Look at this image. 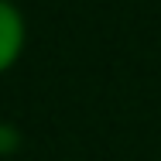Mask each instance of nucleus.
I'll return each mask as SVG.
<instances>
[{
	"instance_id": "f257e3e1",
	"label": "nucleus",
	"mask_w": 161,
	"mask_h": 161,
	"mask_svg": "<svg viewBox=\"0 0 161 161\" xmlns=\"http://www.w3.org/2000/svg\"><path fill=\"white\" fill-rule=\"evenodd\" d=\"M28 45V24L14 0H0V75L14 69Z\"/></svg>"
}]
</instances>
